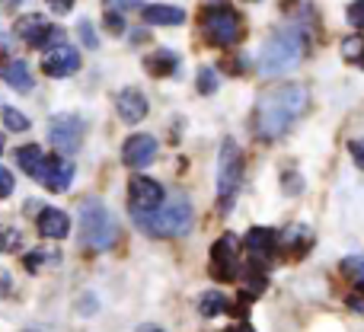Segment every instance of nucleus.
I'll list each match as a JSON object with an SVG mask.
<instances>
[{"label": "nucleus", "instance_id": "1", "mask_svg": "<svg viewBox=\"0 0 364 332\" xmlns=\"http://www.w3.org/2000/svg\"><path fill=\"white\" fill-rule=\"evenodd\" d=\"M310 106V93L304 83H278V87L265 90L256 102V115L252 125L262 141H278Z\"/></svg>", "mask_w": 364, "mask_h": 332}, {"label": "nucleus", "instance_id": "2", "mask_svg": "<svg viewBox=\"0 0 364 332\" xmlns=\"http://www.w3.org/2000/svg\"><path fill=\"white\" fill-rule=\"evenodd\" d=\"M307 51V42H304L301 29L294 26H284V29H275L269 38H265L262 51H259V70L269 77L284 74V70L297 68Z\"/></svg>", "mask_w": 364, "mask_h": 332}, {"label": "nucleus", "instance_id": "3", "mask_svg": "<svg viewBox=\"0 0 364 332\" xmlns=\"http://www.w3.org/2000/svg\"><path fill=\"white\" fill-rule=\"evenodd\" d=\"M134 224L151 237H182L192 227V201L186 195H173L170 201L157 208L151 214H132Z\"/></svg>", "mask_w": 364, "mask_h": 332}, {"label": "nucleus", "instance_id": "4", "mask_svg": "<svg viewBox=\"0 0 364 332\" xmlns=\"http://www.w3.org/2000/svg\"><path fill=\"white\" fill-rule=\"evenodd\" d=\"M115 237H119V227L115 218L109 214V208L100 198H87L80 205V240L87 250H112Z\"/></svg>", "mask_w": 364, "mask_h": 332}, {"label": "nucleus", "instance_id": "5", "mask_svg": "<svg viewBox=\"0 0 364 332\" xmlns=\"http://www.w3.org/2000/svg\"><path fill=\"white\" fill-rule=\"evenodd\" d=\"M201 32H205V42L214 48H230L240 42L243 36V23H240V13L230 10L224 4H214L201 10Z\"/></svg>", "mask_w": 364, "mask_h": 332}, {"label": "nucleus", "instance_id": "6", "mask_svg": "<svg viewBox=\"0 0 364 332\" xmlns=\"http://www.w3.org/2000/svg\"><path fill=\"white\" fill-rule=\"evenodd\" d=\"M240 179H243V154H240L237 141L227 138L220 144V157H218V198H220V211H230L233 195L240 192Z\"/></svg>", "mask_w": 364, "mask_h": 332}, {"label": "nucleus", "instance_id": "7", "mask_svg": "<svg viewBox=\"0 0 364 332\" xmlns=\"http://www.w3.org/2000/svg\"><path fill=\"white\" fill-rule=\"evenodd\" d=\"M16 36L23 38L29 48H55V45H64V29L61 26H51L42 13H26V16L16 19Z\"/></svg>", "mask_w": 364, "mask_h": 332}, {"label": "nucleus", "instance_id": "8", "mask_svg": "<svg viewBox=\"0 0 364 332\" xmlns=\"http://www.w3.org/2000/svg\"><path fill=\"white\" fill-rule=\"evenodd\" d=\"M237 275H240V240L237 233H224L211 246V278L237 282Z\"/></svg>", "mask_w": 364, "mask_h": 332}, {"label": "nucleus", "instance_id": "9", "mask_svg": "<svg viewBox=\"0 0 364 332\" xmlns=\"http://www.w3.org/2000/svg\"><path fill=\"white\" fill-rule=\"evenodd\" d=\"M166 201V192L157 179L151 176H134L128 182V205H132V214H151L157 211L160 205Z\"/></svg>", "mask_w": 364, "mask_h": 332}, {"label": "nucleus", "instance_id": "10", "mask_svg": "<svg viewBox=\"0 0 364 332\" xmlns=\"http://www.w3.org/2000/svg\"><path fill=\"white\" fill-rule=\"evenodd\" d=\"M48 141L61 154H74L83 144V122L77 115H55L48 122Z\"/></svg>", "mask_w": 364, "mask_h": 332}, {"label": "nucleus", "instance_id": "11", "mask_svg": "<svg viewBox=\"0 0 364 332\" xmlns=\"http://www.w3.org/2000/svg\"><path fill=\"white\" fill-rule=\"evenodd\" d=\"M154 157H157V138H151V134H132L125 141V147H122V164L128 169L151 166Z\"/></svg>", "mask_w": 364, "mask_h": 332}, {"label": "nucleus", "instance_id": "12", "mask_svg": "<svg viewBox=\"0 0 364 332\" xmlns=\"http://www.w3.org/2000/svg\"><path fill=\"white\" fill-rule=\"evenodd\" d=\"M42 70L48 77H70V74L80 70V55H77L70 45H55V48L45 51Z\"/></svg>", "mask_w": 364, "mask_h": 332}, {"label": "nucleus", "instance_id": "13", "mask_svg": "<svg viewBox=\"0 0 364 332\" xmlns=\"http://www.w3.org/2000/svg\"><path fill=\"white\" fill-rule=\"evenodd\" d=\"M243 250L250 252L252 262L265 265L278 250V233L269 230V227H252V230L243 237Z\"/></svg>", "mask_w": 364, "mask_h": 332}, {"label": "nucleus", "instance_id": "14", "mask_svg": "<svg viewBox=\"0 0 364 332\" xmlns=\"http://www.w3.org/2000/svg\"><path fill=\"white\" fill-rule=\"evenodd\" d=\"M38 182H42L48 192H64V188L74 182V164H70L68 157H45Z\"/></svg>", "mask_w": 364, "mask_h": 332}, {"label": "nucleus", "instance_id": "15", "mask_svg": "<svg viewBox=\"0 0 364 332\" xmlns=\"http://www.w3.org/2000/svg\"><path fill=\"white\" fill-rule=\"evenodd\" d=\"M115 109H119L125 125H138V122H144V115H147V96L141 93V90L128 87L115 96Z\"/></svg>", "mask_w": 364, "mask_h": 332}, {"label": "nucleus", "instance_id": "16", "mask_svg": "<svg viewBox=\"0 0 364 332\" xmlns=\"http://www.w3.org/2000/svg\"><path fill=\"white\" fill-rule=\"evenodd\" d=\"M314 246V230L307 224H291L288 230L278 233V250L291 252V256H304Z\"/></svg>", "mask_w": 364, "mask_h": 332}, {"label": "nucleus", "instance_id": "17", "mask_svg": "<svg viewBox=\"0 0 364 332\" xmlns=\"http://www.w3.org/2000/svg\"><path fill=\"white\" fill-rule=\"evenodd\" d=\"M38 233L48 240H64L70 233V218L64 211H58V208H45L38 214Z\"/></svg>", "mask_w": 364, "mask_h": 332}, {"label": "nucleus", "instance_id": "18", "mask_svg": "<svg viewBox=\"0 0 364 332\" xmlns=\"http://www.w3.org/2000/svg\"><path fill=\"white\" fill-rule=\"evenodd\" d=\"M141 16H144L147 26H179L186 19V13L170 4H147L141 6Z\"/></svg>", "mask_w": 364, "mask_h": 332}, {"label": "nucleus", "instance_id": "19", "mask_svg": "<svg viewBox=\"0 0 364 332\" xmlns=\"http://www.w3.org/2000/svg\"><path fill=\"white\" fill-rule=\"evenodd\" d=\"M16 164L19 169H23L26 176H32V179H38L42 176V166H45V154L38 144H26L16 151Z\"/></svg>", "mask_w": 364, "mask_h": 332}, {"label": "nucleus", "instance_id": "20", "mask_svg": "<svg viewBox=\"0 0 364 332\" xmlns=\"http://www.w3.org/2000/svg\"><path fill=\"white\" fill-rule=\"evenodd\" d=\"M4 80L10 83L16 93H29V90L36 87V80H32L26 61H10V64H6V68H4Z\"/></svg>", "mask_w": 364, "mask_h": 332}, {"label": "nucleus", "instance_id": "21", "mask_svg": "<svg viewBox=\"0 0 364 332\" xmlns=\"http://www.w3.org/2000/svg\"><path fill=\"white\" fill-rule=\"evenodd\" d=\"M144 68L151 70L154 77H170V74H176L179 58L173 55V51H154V55L144 58Z\"/></svg>", "mask_w": 364, "mask_h": 332}, {"label": "nucleus", "instance_id": "22", "mask_svg": "<svg viewBox=\"0 0 364 332\" xmlns=\"http://www.w3.org/2000/svg\"><path fill=\"white\" fill-rule=\"evenodd\" d=\"M230 310V304H227V297L220 294V291H208V294H201L198 301V314L205 316V320H214V316L227 314Z\"/></svg>", "mask_w": 364, "mask_h": 332}, {"label": "nucleus", "instance_id": "23", "mask_svg": "<svg viewBox=\"0 0 364 332\" xmlns=\"http://www.w3.org/2000/svg\"><path fill=\"white\" fill-rule=\"evenodd\" d=\"M23 250V230L19 227H0V252H16Z\"/></svg>", "mask_w": 364, "mask_h": 332}, {"label": "nucleus", "instance_id": "24", "mask_svg": "<svg viewBox=\"0 0 364 332\" xmlns=\"http://www.w3.org/2000/svg\"><path fill=\"white\" fill-rule=\"evenodd\" d=\"M58 259H61V256H58L55 250H51V252H48V250H36V252H29V256H26V269H29V272H38L45 262L55 265Z\"/></svg>", "mask_w": 364, "mask_h": 332}, {"label": "nucleus", "instance_id": "25", "mask_svg": "<svg viewBox=\"0 0 364 332\" xmlns=\"http://www.w3.org/2000/svg\"><path fill=\"white\" fill-rule=\"evenodd\" d=\"M361 51H364V36H348V38H342V55H346V61L358 64Z\"/></svg>", "mask_w": 364, "mask_h": 332}, {"label": "nucleus", "instance_id": "26", "mask_svg": "<svg viewBox=\"0 0 364 332\" xmlns=\"http://www.w3.org/2000/svg\"><path fill=\"white\" fill-rule=\"evenodd\" d=\"M4 125H6V132H26V128H29V119H26L19 109L6 106L4 109Z\"/></svg>", "mask_w": 364, "mask_h": 332}, {"label": "nucleus", "instance_id": "27", "mask_svg": "<svg viewBox=\"0 0 364 332\" xmlns=\"http://www.w3.org/2000/svg\"><path fill=\"white\" fill-rule=\"evenodd\" d=\"M214 90H218V74H214V68H201L198 70V93L211 96Z\"/></svg>", "mask_w": 364, "mask_h": 332}, {"label": "nucleus", "instance_id": "28", "mask_svg": "<svg viewBox=\"0 0 364 332\" xmlns=\"http://www.w3.org/2000/svg\"><path fill=\"white\" fill-rule=\"evenodd\" d=\"M346 19L355 26V29H364V0H355V4H348Z\"/></svg>", "mask_w": 364, "mask_h": 332}, {"label": "nucleus", "instance_id": "29", "mask_svg": "<svg viewBox=\"0 0 364 332\" xmlns=\"http://www.w3.org/2000/svg\"><path fill=\"white\" fill-rule=\"evenodd\" d=\"M348 304H352L355 310H364V275L355 278V288H352V294H348Z\"/></svg>", "mask_w": 364, "mask_h": 332}, {"label": "nucleus", "instance_id": "30", "mask_svg": "<svg viewBox=\"0 0 364 332\" xmlns=\"http://www.w3.org/2000/svg\"><path fill=\"white\" fill-rule=\"evenodd\" d=\"M13 195V173L6 166H0V201Z\"/></svg>", "mask_w": 364, "mask_h": 332}, {"label": "nucleus", "instance_id": "31", "mask_svg": "<svg viewBox=\"0 0 364 332\" xmlns=\"http://www.w3.org/2000/svg\"><path fill=\"white\" fill-rule=\"evenodd\" d=\"M106 26H109V32H112V36H122V32H125V19H122V13L106 10Z\"/></svg>", "mask_w": 364, "mask_h": 332}, {"label": "nucleus", "instance_id": "32", "mask_svg": "<svg viewBox=\"0 0 364 332\" xmlns=\"http://www.w3.org/2000/svg\"><path fill=\"white\" fill-rule=\"evenodd\" d=\"M348 154H352L355 166H361V169H364V138H358V141H352V144H348Z\"/></svg>", "mask_w": 364, "mask_h": 332}, {"label": "nucleus", "instance_id": "33", "mask_svg": "<svg viewBox=\"0 0 364 332\" xmlns=\"http://www.w3.org/2000/svg\"><path fill=\"white\" fill-rule=\"evenodd\" d=\"M80 38H83V45H87V48H96V45H100V42H96V36H93V26H90L87 19L80 23Z\"/></svg>", "mask_w": 364, "mask_h": 332}, {"label": "nucleus", "instance_id": "34", "mask_svg": "<svg viewBox=\"0 0 364 332\" xmlns=\"http://www.w3.org/2000/svg\"><path fill=\"white\" fill-rule=\"evenodd\" d=\"M106 4L112 13H125V10H132V6H138L141 0H106Z\"/></svg>", "mask_w": 364, "mask_h": 332}, {"label": "nucleus", "instance_id": "35", "mask_svg": "<svg viewBox=\"0 0 364 332\" xmlns=\"http://www.w3.org/2000/svg\"><path fill=\"white\" fill-rule=\"evenodd\" d=\"M284 192H294V195H297V192H304L301 176H297V173H294V176H291V173L284 176Z\"/></svg>", "mask_w": 364, "mask_h": 332}, {"label": "nucleus", "instance_id": "36", "mask_svg": "<svg viewBox=\"0 0 364 332\" xmlns=\"http://www.w3.org/2000/svg\"><path fill=\"white\" fill-rule=\"evenodd\" d=\"M48 6L55 13H70V6H74V0H48Z\"/></svg>", "mask_w": 364, "mask_h": 332}, {"label": "nucleus", "instance_id": "37", "mask_svg": "<svg viewBox=\"0 0 364 332\" xmlns=\"http://www.w3.org/2000/svg\"><path fill=\"white\" fill-rule=\"evenodd\" d=\"M227 332H256V329H252V326H250V323H246V320H240L237 326H227Z\"/></svg>", "mask_w": 364, "mask_h": 332}, {"label": "nucleus", "instance_id": "38", "mask_svg": "<svg viewBox=\"0 0 364 332\" xmlns=\"http://www.w3.org/2000/svg\"><path fill=\"white\" fill-rule=\"evenodd\" d=\"M138 332H164V329H157V326H141Z\"/></svg>", "mask_w": 364, "mask_h": 332}, {"label": "nucleus", "instance_id": "39", "mask_svg": "<svg viewBox=\"0 0 364 332\" xmlns=\"http://www.w3.org/2000/svg\"><path fill=\"white\" fill-rule=\"evenodd\" d=\"M358 68L364 70V51H361V58H358Z\"/></svg>", "mask_w": 364, "mask_h": 332}, {"label": "nucleus", "instance_id": "40", "mask_svg": "<svg viewBox=\"0 0 364 332\" xmlns=\"http://www.w3.org/2000/svg\"><path fill=\"white\" fill-rule=\"evenodd\" d=\"M0 154H4V134H0Z\"/></svg>", "mask_w": 364, "mask_h": 332}, {"label": "nucleus", "instance_id": "41", "mask_svg": "<svg viewBox=\"0 0 364 332\" xmlns=\"http://www.w3.org/2000/svg\"><path fill=\"white\" fill-rule=\"evenodd\" d=\"M250 4H256V0H250Z\"/></svg>", "mask_w": 364, "mask_h": 332}]
</instances>
